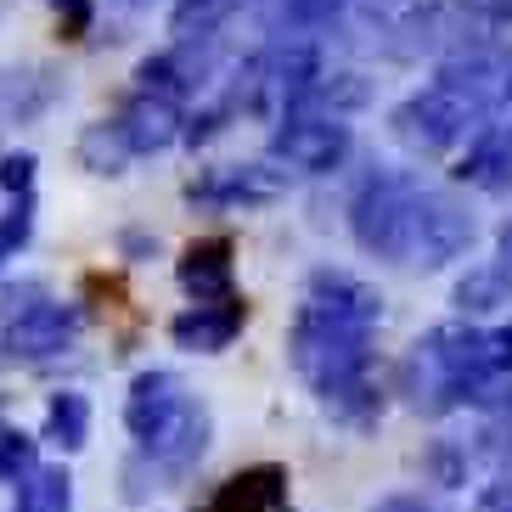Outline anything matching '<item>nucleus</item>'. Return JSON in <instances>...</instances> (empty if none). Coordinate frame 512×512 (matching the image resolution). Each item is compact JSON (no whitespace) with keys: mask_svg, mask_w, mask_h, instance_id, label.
<instances>
[{"mask_svg":"<svg viewBox=\"0 0 512 512\" xmlns=\"http://www.w3.org/2000/svg\"><path fill=\"white\" fill-rule=\"evenodd\" d=\"M181 287L192 293V304H226L237 299L231 287V237H203L181 254Z\"/></svg>","mask_w":512,"mask_h":512,"instance_id":"11","label":"nucleus"},{"mask_svg":"<svg viewBox=\"0 0 512 512\" xmlns=\"http://www.w3.org/2000/svg\"><path fill=\"white\" fill-rule=\"evenodd\" d=\"M46 439L62 445V451H79V445L91 439V400L74 394V389H62L46 411Z\"/></svg>","mask_w":512,"mask_h":512,"instance_id":"15","label":"nucleus"},{"mask_svg":"<svg viewBox=\"0 0 512 512\" xmlns=\"http://www.w3.org/2000/svg\"><path fill=\"white\" fill-rule=\"evenodd\" d=\"M0 186L17 192V197H29V186H34V158L29 152H12V158L0 164Z\"/></svg>","mask_w":512,"mask_h":512,"instance_id":"22","label":"nucleus"},{"mask_svg":"<svg viewBox=\"0 0 512 512\" xmlns=\"http://www.w3.org/2000/svg\"><path fill=\"white\" fill-rule=\"evenodd\" d=\"M349 147H355V136L338 113H287L282 130L271 136V164L293 169V175H327L349 158Z\"/></svg>","mask_w":512,"mask_h":512,"instance_id":"7","label":"nucleus"},{"mask_svg":"<svg viewBox=\"0 0 512 512\" xmlns=\"http://www.w3.org/2000/svg\"><path fill=\"white\" fill-rule=\"evenodd\" d=\"M29 231H34V203H29V197H17V209L0 214V265L17 259V248L29 242Z\"/></svg>","mask_w":512,"mask_h":512,"instance_id":"21","label":"nucleus"},{"mask_svg":"<svg viewBox=\"0 0 512 512\" xmlns=\"http://www.w3.org/2000/svg\"><path fill=\"white\" fill-rule=\"evenodd\" d=\"M394 136H400V147L422 152V158H439V152H451L456 141H467L473 130H479V113L462 102L456 91H445V85H428V91L406 96V102L394 107Z\"/></svg>","mask_w":512,"mask_h":512,"instance_id":"5","label":"nucleus"},{"mask_svg":"<svg viewBox=\"0 0 512 512\" xmlns=\"http://www.w3.org/2000/svg\"><path fill=\"white\" fill-rule=\"evenodd\" d=\"M372 512H445L439 501H428V496H383Z\"/></svg>","mask_w":512,"mask_h":512,"instance_id":"24","label":"nucleus"},{"mask_svg":"<svg viewBox=\"0 0 512 512\" xmlns=\"http://www.w3.org/2000/svg\"><path fill=\"white\" fill-rule=\"evenodd\" d=\"M130 6H147V0H130Z\"/></svg>","mask_w":512,"mask_h":512,"instance_id":"27","label":"nucleus"},{"mask_svg":"<svg viewBox=\"0 0 512 512\" xmlns=\"http://www.w3.org/2000/svg\"><path fill=\"white\" fill-rule=\"evenodd\" d=\"M119 136L136 152H164L169 141H181V107L164 102V96H136V102L119 113Z\"/></svg>","mask_w":512,"mask_h":512,"instance_id":"13","label":"nucleus"},{"mask_svg":"<svg viewBox=\"0 0 512 512\" xmlns=\"http://www.w3.org/2000/svg\"><path fill=\"white\" fill-rule=\"evenodd\" d=\"M57 12H68V34H85V23H91V0H51Z\"/></svg>","mask_w":512,"mask_h":512,"instance_id":"25","label":"nucleus"},{"mask_svg":"<svg viewBox=\"0 0 512 512\" xmlns=\"http://www.w3.org/2000/svg\"><path fill=\"white\" fill-rule=\"evenodd\" d=\"M79 327H85V316L68 310V304H34L29 316L6 321L0 349H6L12 361H51V355H62V349L79 338Z\"/></svg>","mask_w":512,"mask_h":512,"instance_id":"8","label":"nucleus"},{"mask_svg":"<svg viewBox=\"0 0 512 512\" xmlns=\"http://www.w3.org/2000/svg\"><path fill=\"white\" fill-rule=\"evenodd\" d=\"M242 321H248V304L242 299H226V304H192L186 316H175V327H169V338L181 349H192V355H220V349L231 344L242 332Z\"/></svg>","mask_w":512,"mask_h":512,"instance_id":"12","label":"nucleus"},{"mask_svg":"<svg viewBox=\"0 0 512 512\" xmlns=\"http://www.w3.org/2000/svg\"><path fill=\"white\" fill-rule=\"evenodd\" d=\"M484 271L496 276L501 299L512 304V226H501V237H496V259H490V265H484Z\"/></svg>","mask_w":512,"mask_h":512,"instance_id":"23","label":"nucleus"},{"mask_svg":"<svg viewBox=\"0 0 512 512\" xmlns=\"http://www.w3.org/2000/svg\"><path fill=\"white\" fill-rule=\"evenodd\" d=\"M34 456H40V451H34V434H23V428H0V479H6V484L29 479L34 467H40Z\"/></svg>","mask_w":512,"mask_h":512,"instance_id":"18","label":"nucleus"},{"mask_svg":"<svg viewBox=\"0 0 512 512\" xmlns=\"http://www.w3.org/2000/svg\"><path fill=\"white\" fill-rule=\"evenodd\" d=\"M124 428L141 445L124 462V496L130 501L152 496V490H175L209 451V406L197 394H186L175 372H141L130 383Z\"/></svg>","mask_w":512,"mask_h":512,"instance_id":"4","label":"nucleus"},{"mask_svg":"<svg viewBox=\"0 0 512 512\" xmlns=\"http://www.w3.org/2000/svg\"><path fill=\"white\" fill-rule=\"evenodd\" d=\"M68 507H74V479L62 467H34L23 490H17L12 512H68Z\"/></svg>","mask_w":512,"mask_h":512,"instance_id":"16","label":"nucleus"},{"mask_svg":"<svg viewBox=\"0 0 512 512\" xmlns=\"http://www.w3.org/2000/svg\"><path fill=\"white\" fill-rule=\"evenodd\" d=\"M383 321L377 287H366L349 271H310L304 304L287 332V361L310 383L332 422H344L355 434L377 428L383 394L372 383V338Z\"/></svg>","mask_w":512,"mask_h":512,"instance_id":"1","label":"nucleus"},{"mask_svg":"<svg viewBox=\"0 0 512 512\" xmlns=\"http://www.w3.org/2000/svg\"><path fill=\"white\" fill-rule=\"evenodd\" d=\"M349 231L372 259L400 271H445L473 248V214L406 169H377L349 203Z\"/></svg>","mask_w":512,"mask_h":512,"instance_id":"2","label":"nucleus"},{"mask_svg":"<svg viewBox=\"0 0 512 512\" xmlns=\"http://www.w3.org/2000/svg\"><path fill=\"white\" fill-rule=\"evenodd\" d=\"M512 389V321L479 327V321H445L422 332L400 361V394L422 417H445L456 406H496Z\"/></svg>","mask_w":512,"mask_h":512,"instance_id":"3","label":"nucleus"},{"mask_svg":"<svg viewBox=\"0 0 512 512\" xmlns=\"http://www.w3.org/2000/svg\"><path fill=\"white\" fill-rule=\"evenodd\" d=\"M79 164L96 169V175H119L130 164V147H124L119 124H91L85 136H79Z\"/></svg>","mask_w":512,"mask_h":512,"instance_id":"17","label":"nucleus"},{"mask_svg":"<svg viewBox=\"0 0 512 512\" xmlns=\"http://www.w3.org/2000/svg\"><path fill=\"white\" fill-rule=\"evenodd\" d=\"M349 0H282V23L287 29H327L332 17H344Z\"/></svg>","mask_w":512,"mask_h":512,"instance_id":"19","label":"nucleus"},{"mask_svg":"<svg viewBox=\"0 0 512 512\" xmlns=\"http://www.w3.org/2000/svg\"><path fill=\"white\" fill-rule=\"evenodd\" d=\"M287 186V169L271 164H231V169H209L192 186V203H214V209H237V203H271Z\"/></svg>","mask_w":512,"mask_h":512,"instance_id":"10","label":"nucleus"},{"mask_svg":"<svg viewBox=\"0 0 512 512\" xmlns=\"http://www.w3.org/2000/svg\"><path fill=\"white\" fill-rule=\"evenodd\" d=\"M490 411V428H484V451L496 456L501 467H512V389L501 394L496 406H484Z\"/></svg>","mask_w":512,"mask_h":512,"instance_id":"20","label":"nucleus"},{"mask_svg":"<svg viewBox=\"0 0 512 512\" xmlns=\"http://www.w3.org/2000/svg\"><path fill=\"white\" fill-rule=\"evenodd\" d=\"M242 6H254V0H181V6L169 12V34H175L181 46L214 40V34H220V23H231Z\"/></svg>","mask_w":512,"mask_h":512,"instance_id":"14","label":"nucleus"},{"mask_svg":"<svg viewBox=\"0 0 512 512\" xmlns=\"http://www.w3.org/2000/svg\"><path fill=\"white\" fill-rule=\"evenodd\" d=\"M203 512H293V501H287V467L282 462L242 467V473H231L214 490Z\"/></svg>","mask_w":512,"mask_h":512,"instance_id":"9","label":"nucleus"},{"mask_svg":"<svg viewBox=\"0 0 512 512\" xmlns=\"http://www.w3.org/2000/svg\"><path fill=\"white\" fill-rule=\"evenodd\" d=\"M434 85L456 91L479 119H496L501 107L512 102V46L479 40V46H467V51H451V57L439 62Z\"/></svg>","mask_w":512,"mask_h":512,"instance_id":"6","label":"nucleus"},{"mask_svg":"<svg viewBox=\"0 0 512 512\" xmlns=\"http://www.w3.org/2000/svg\"><path fill=\"white\" fill-rule=\"evenodd\" d=\"M479 512H512V479H507V484H496V490H484Z\"/></svg>","mask_w":512,"mask_h":512,"instance_id":"26","label":"nucleus"}]
</instances>
